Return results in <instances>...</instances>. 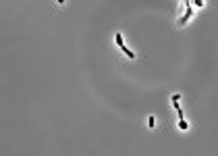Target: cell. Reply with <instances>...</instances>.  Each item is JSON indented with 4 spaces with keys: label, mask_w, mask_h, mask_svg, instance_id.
Here are the masks:
<instances>
[{
    "label": "cell",
    "mask_w": 218,
    "mask_h": 156,
    "mask_svg": "<svg viewBox=\"0 0 218 156\" xmlns=\"http://www.w3.org/2000/svg\"><path fill=\"white\" fill-rule=\"evenodd\" d=\"M114 42H116V46L125 52V56H127V58H135V52H131L127 46H125V42H123V36H121V33H116V36H114Z\"/></svg>",
    "instance_id": "6da1fadb"
},
{
    "label": "cell",
    "mask_w": 218,
    "mask_h": 156,
    "mask_svg": "<svg viewBox=\"0 0 218 156\" xmlns=\"http://www.w3.org/2000/svg\"><path fill=\"white\" fill-rule=\"evenodd\" d=\"M191 15H193V9H191V4H187V11H185V15H183V17L179 19V25L183 27L185 23H187V21H189V19H191Z\"/></svg>",
    "instance_id": "7a4b0ae2"
},
{
    "label": "cell",
    "mask_w": 218,
    "mask_h": 156,
    "mask_svg": "<svg viewBox=\"0 0 218 156\" xmlns=\"http://www.w3.org/2000/svg\"><path fill=\"white\" fill-rule=\"evenodd\" d=\"M148 127H150V129H154V127H156V117H154V115H152V117H148Z\"/></svg>",
    "instance_id": "3957f363"
},
{
    "label": "cell",
    "mask_w": 218,
    "mask_h": 156,
    "mask_svg": "<svg viewBox=\"0 0 218 156\" xmlns=\"http://www.w3.org/2000/svg\"><path fill=\"white\" fill-rule=\"evenodd\" d=\"M179 129H183V131H187V129H189V123H187L185 119H183V121H179Z\"/></svg>",
    "instance_id": "277c9868"
}]
</instances>
